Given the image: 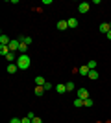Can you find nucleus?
<instances>
[{"instance_id":"f257e3e1","label":"nucleus","mask_w":111,"mask_h":123,"mask_svg":"<svg viewBox=\"0 0 111 123\" xmlns=\"http://www.w3.org/2000/svg\"><path fill=\"white\" fill-rule=\"evenodd\" d=\"M30 64H32V59H30V55H26V53H21V55L17 57V66H19V70H28V68H30Z\"/></svg>"},{"instance_id":"f03ea898","label":"nucleus","mask_w":111,"mask_h":123,"mask_svg":"<svg viewBox=\"0 0 111 123\" xmlns=\"http://www.w3.org/2000/svg\"><path fill=\"white\" fill-rule=\"evenodd\" d=\"M89 7H91L89 2H81V4L78 6V11H80V13H87V11H89Z\"/></svg>"},{"instance_id":"7ed1b4c3","label":"nucleus","mask_w":111,"mask_h":123,"mask_svg":"<svg viewBox=\"0 0 111 123\" xmlns=\"http://www.w3.org/2000/svg\"><path fill=\"white\" fill-rule=\"evenodd\" d=\"M9 42H11V39L7 35H4V33L0 35V46H9Z\"/></svg>"},{"instance_id":"20e7f679","label":"nucleus","mask_w":111,"mask_h":123,"mask_svg":"<svg viewBox=\"0 0 111 123\" xmlns=\"http://www.w3.org/2000/svg\"><path fill=\"white\" fill-rule=\"evenodd\" d=\"M89 72H91V70L87 68V64H83V66H80V68H78V74H80V75H83V77L89 75Z\"/></svg>"},{"instance_id":"39448f33","label":"nucleus","mask_w":111,"mask_h":123,"mask_svg":"<svg viewBox=\"0 0 111 123\" xmlns=\"http://www.w3.org/2000/svg\"><path fill=\"white\" fill-rule=\"evenodd\" d=\"M98 30H100L102 33H106V35H107V33H109V31H111V26L107 24V22H102V24H100V28H98Z\"/></svg>"},{"instance_id":"423d86ee","label":"nucleus","mask_w":111,"mask_h":123,"mask_svg":"<svg viewBox=\"0 0 111 123\" xmlns=\"http://www.w3.org/2000/svg\"><path fill=\"white\" fill-rule=\"evenodd\" d=\"M78 98H80V99H87V98H89L87 88H80V90H78Z\"/></svg>"},{"instance_id":"0eeeda50","label":"nucleus","mask_w":111,"mask_h":123,"mask_svg":"<svg viewBox=\"0 0 111 123\" xmlns=\"http://www.w3.org/2000/svg\"><path fill=\"white\" fill-rule=\"evenodd\" d=\"M17 70H19V66H17V62H11V64H7V74H15Z\"/></svg>"},{"instance_id":"6e6552de","label":"nucleus","mask_w":111,"mask_h":123,"mask_svg":"<svg viewBox=\"0 0 111 123\" xmlns=\"http://www.w3.org/2000/svg\"><path fill=\"white\" fill-rule=\"evenodd\" d=\"M44 83H46V79H44L43 75H37V77H35V86H43Z\"/></svg>"},{"instance_id":"1a4fd4ad","label":"nucleus","mask_w":111,"mask_h":123,"mask_svg":"<svg viewBox=\"0 0 111 123\" xmlns=\"http://www.w3.org/2000/svg\"><path fill=\"white\" fill-rule=\"evenodd\" d=\"M67 28H69V22H67V20H59V22H58V30L65 31Z\"/></svg>"},{"instance_id":"9d476101","label":"nucleus","mask_w":111,"mask_h":123,"mask_svg":"<svg viewBox=\"0 0 111 123\" xmlns=\"http://www.w3.org/2000/svg\"><path fill=\"white\" fill-rule=\"evenodd\" d=\"M56 92L58 94H65L67 92V85H56Z\"/></svg>"},{"instance_id":"9b49d317","label":"nucleus","mask_w":111,"mask_h":123,"mask_svg":"<svg viewBox=\"0 0 111 123\" xmlns=\"http://www.w3.org/2000/svg\"><path fill=\"white\" fill-rule=\"evenodd\" d=\"M19 46H21V42H19V41H11V42H9V50H11V51L19 50Z\"/></svg>"},{"instance_id":"f8f14e48","label":"nucleus","mask_w":111,"mask_h":123,"mask_svg":"<svg viewBox=\"0 0 111 123\" xmlns=\"http://www.w3.org/2000/svg\"><path fill=\"white\" fill-rule=\"evenodd\" d=\"M9 46H0V55H2V57H6V55H7V53H9Z\"/></svg>"},{"instance_id":"ddd939ff","label":"nucleus","mask_w":111,"mask_h":123,"mask_svg":"<svg viewBox=\"0 0 111 123\" xmlns=\"http://www.w3.org/2000/svg\"><path fill=\"white\" fill-rule=\"evenodd\" d=\"M67 22H69V28H78V18H74V17H72V18H69Z\"/></svg>"},{"instance_id":"4468645a","label":"nucleus","mask_w":111,"mask_h":123,"mask_svg":"<svg viewBox=\"0 0 111 123\" xmlns=\"http://www.w3.org/2000/svg\"><path fill=\"white\" fill-rule=\"evenodd\" d=\"M6 59H7L9 62H17V61H15V51H9V53L6 55Z\"/></svg>"},{"instance_id":"2eb2a0df","label":"nucleus","mask_w":111,"mask_h":123,"mask_svg":"<svg viewBox=\"0 0 111 123\" xmlns=\"http://www.w3.org/2000/svg\"><path fill=\"white\" fill-rule=\"evenodd\" d=\"M87 79H98V72H96V70H91L89 75H87Z\"/></svg>"},{"instance_id":"dca6fc26","label":"nucleus","mask_w":111,"mask_h":123,"mask_svg":"<svg viewBox=\"0 0 111 123\" xmlns=\"http://www.w3.org/2000/svg\"><path fill=\"white\" fill-rule=\"evenodd\" d=\"M74 107H76V108H80V107H83V99H80V98H76V99H74Z\"/></svg>"},{"instance_id":"f3484780","label":"nucleus","mask_w":111,"mask_h":123,"mask_svg":"<svg viewBox=\"0 0 111 123\" xmlns=\"http://www.w3.org/2000/svg\"><path fill=\"white\" fill-rule=\"evenodd\" d=\"M33 92H35V96H43V94H44V88H43V86H35Z\"/></svg>"},{"instance_id":"a211bd4d","label":"nucleus","mask_w":111,"mask_h":123,"mask_svg":"<svg viewBox=\"0 0 111 123\" xmlns=\"http://www.w3.org/2000/svg\"><path fill=\"white\" fill-rule=\"evenodd\" d=\"M19 51H21V53H26V51H28V44L21 42V46H19Z\"/></svg>"},{"instance_id":"6ab92c4d","label":"nucleus","mask_w":111,"mask_h":123,"mask_svg":"<svg viewBox=\"0 0 111 123\" xmlns=\"http://www.w3.org/2000/svg\"><path fill=\"white\" fill-rule=\"evenodd\" d=\"M43 88H44V92H50V90H52V83H50V81H46L44 85H43Z\"/></svg>"},{"instance_id":"aec40b11","label":"nucleus","mask_w":111,"mask_h":123,"mask_svg":"<svg viewBox=\"0 0 111 123\" xmlns=\"http://www.w3.org/2000/svg\"><path fill=\"white\" fill-rule=\"evenodd\" d=\"M83 107H93V99H91V98L83 99Z\"/></svg>"},{"instance_id":"412c9836","label":"nucleus","mask_w":111,"mask_h":123,"mask_svg":"<svg viewBox=\"0 0 111 123\" xmlns=\"http://www.w3.org/2000/svg\"><path fill=\"white\" fill-rule=\"evenodd\" d=\"M87 68H89V70H95L96 68V61H89L87 62Z\"/></svg>"},{"instance_id":"4be33fe9","label":"nucleus","mask_w":111,"mask_h":123,"mask_svg":"<svg viewBox=\"0 0 111 123\" xmlns=\"http://www.w3.org/2000/svg\"><path fill=\"white\" fill-rule=\"evenodd\" d=\"M70 90H74V83H72V81L67 83V92H70Z\"/></svg>"},{"instance_id":"5701e85b","label":"nucleus","mask_w":111,"mask_h":123,"mask_svg":"<svg viewBox=\"0 0 111 123\" xmlns=\"http://www.w3.org/2000/svg\"><path fill=\"white\" fill-rule=\"evenodd\" d=\"M9 123H22V119H19V118H11Z\"/></svg>"},{"instance_id":"b1692460","label":"nucleus","mask_w":111,"mask_h":123,"mask_svg":"<svg viewBox=\"0 0 111 123\" xmlns=\"http://www.w3.org/2000/svg\"><path fill=\"white\" fill-rule=\"evenodd\" d=\"M32 123H43V119H41V118H37V116H35V118L32 119Z\"/></svg>"},{"instance_id":"393cba45","label":"nucleus","mask_w":111,"mask_h":123,"mask_svg":"<svg viewBox=\"0 0 111 123\" xmlns=\"http://www.w3.org/2000/svg\"><path fill=\"white\" fill-rule=\"evenodd\" d=\"M22 123H32V118H28V116H26V118H22Z\"/></svg>"},{"instance_id":"a878e982","label":"nucleus","mask_w":111,"mask_h":123,"mask_svg":"<svg viewBox=\"0 0 111 123\" xmlns=\"http://www.w3.org/2000/svg\"><path fill=\"white\" fill-rule=\"evenodd\" d=\"M107 39H109V41H111V31H109V33H107Z\"/></svg>"}]
</instances>
